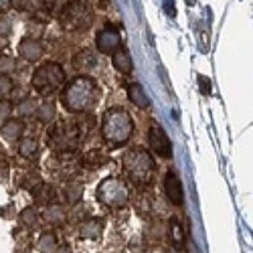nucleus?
<instances>
[{"mask_svg":"<svg viewBox=\"0 0 253 253\" xmlns=\"http://www.w3.org/2000/svg\"><path fill=\"white\" fill-rule=\"evenodd\" d=\"M18 152L25 158H35L39 152V142L35 138H23L20 140V146H18Z\"/></svg>","mask_w":253,"mask_h":253,"instance_id":"19","label":"nucleus"},{"mask_svg":"<svg viewBox=\"0 0 253 253\" xmlns=\"http://www.w3.org/2000/svg\"><path fill=\"white\" fill-rule=\"evenodd\" d=\"M18 221H20V225H23V227L33 229V227H37V223H39V213H37L33 207H29V209H25L23 213L18 215Z\"/></svg>","mask_w":253,"mask_h":253,"instance_id":"21","label":"nucleus"},{"mask_svg":"<svg viewBox=\"0 0 253 253\" xmlns=\"http://www.w3.org/2000/svg\"><path fill=\"white\" fill-rule=\"evenodd\" d=\"M18 53L25 61L33 63V61H39L41 57H43V47H41V43L37 39L25 37L23 41H20V45H18Z\"/></svg>","mask_w":253,"mask_h":253,"instance_id":"12","label":"nucleus"},{"mask_svg":"<svg viewBox=\"0 0 253 253\" xmlns=\"http://www.w3.org/2000/svg\"><path fill=\"white\" fill-rule=\"evenodd\" d=\"M65 69H63L59 63L49 61L43 63L41 67L35 69L33 73V87L41 93V95H53L55 91H59L65 85Z\"/></svg>","mask_w":253,"mask_h":253,"instance_id":"5","label":"nucleus"},{"mask_svg":"<svg viewBox=\"0 0 253 253\" xmlns=\"http://www.w3.org/2000/svg\"><path fill=\"white\" fill-rule=\"evenodd\" d=\"M93 20V10L87 2H81V0H73L67 2L59 12V23L65 31L71 33H81L85 31Z\"/></svg>","mask_w":253,"mask_h":253,"instance_id":"6","label":"nucleus"},{"mask_svg":"<svg viewBox=\"0 0 253 253\" xmlns=\"http://www.w3.org/2000/svg\"><path fill=\"white\" fill-rule=\"evenodd\" d=\"M55 4V0H29V10L37 12H49Z\"/></svg>","mask_w":253,"mask_h":253,"instance_id":"26","label":"nucleus"},{"mask_svg":"<svg viewBox=\"0 0 253 253\" xmlns=\"http://www.w3.org/2000/svg\"><path fill=\"white\" fill-rule=\"evenodd\" d=\"M12 4V0H0V10H6Z\"/></svg>","mask_w":253,"mask_h":253,"instance_id":"34","label":"nucleus"},{"mask_svg":"<svg viewBox=\"0 0 253 253\" xmlns=\"http://www.w3.org/2000/svg\"><path fill=\"white\" fill-rule=\"evenodd\" d=\"M101 132L110 146H124L134 134V120L124 108H112L103 114Z\"/></svg>","mask_w":253,"mask_h":253,"instance_id":"2","label":"nucleus"},{"mask_svg":"<svg viewBox=\"0 0 253 253\" xmlns=\"http://www.w3.org/2000/svg\"><path fill=\"white\" fill-rule=\"evenodd\" d=\"M168 235H170L172 245H176V247L182 245V241H184V231H182V225L178 223V219H170V223H168Z\"/></svg>","mask_w":253,"mask_h":253,"instance_id":"20","label":"nucleus"},{"mask_svg":"<svg viewBox=\"0 0 253 253\" xmlns=\"http://www.w3.org/2000/svg\"><path fill=\"white\" fill-rule=\"evenodd\" d=\"M95 65H97V57H95V53L91 49H81L73 59V67L77 71H81V73L91 71Z\"/></svg>","mask_w":253,"mask_h":253,"instance_id":"13","label":"nucleus"},{"mask_svg":"<svg viewBox=\"0 0 253 253\" xmlns=\"http://www.w3.org/2000/svg\"><path fill=\"white\" fill-rule=\"evenodd\" d=\"M12 69H14V59L8 57V55L0 57V73H2V75H8Z\"/></svg>","mask_w":253,"mask_h":253,"instance_id":"28","label":"nucleus"},{"mask_svg":"<svg viewBox=\"0 0 253 253\" xmlns=\"http://www.w3.org/2000/svg\"><path fill=\"white\" fill-rule=\"evenodd\" d=\"M53 253H73V251H71V247H69V245H57Z\"/></svg>","mask_w":253,"mask_h":253,"instance_id":"33","label":"nucleus"},{"mask_svg":"<svg viewBox=\"0 0 253 253\" xmlns=\"http://www.w3.org/2000/svg\"><path fill=\"white\" fill-rule=\"evenodd\" d=\"M95 45H97V49L101 51V53H116L118 49H122L120 45H122V37H120V31L116 29V27H112V25H105L99 33H97V37H95Z\"/></svg>","mask_w":253,"mask_h":253,"instance_id":"9","label":"nucleus"},{"mask_svg":"<svg viewBox=\"0 0 253 253\" xmlns=\"http://www.w3.org/2000/svg\"><path fill=\"white\" fill-rule=\"evenodd\" d=\"M55 247H57V241H55V235H43L39 239V243H37V249L41 251V253H53L55 251Z\"/></svg>","mask_w":253,"mask_h":253,"instance_id":"23","label":"nucleus"},{"mask_svg":"<svg viewBox=\"0 0 253 253\" xmlns=\"http://www.w3.org/2000/svg\"><path fill=\"white\" fill-rule=\"evenodd\" d=\"M79 239H91V241H99L103 235V221L101 219H87L83 221L77 229Z\"/></svg>","mask_w":253,"mask_h":253,"instance_id":"11","label":"nucleus"},{"mask_svg":"<svg viewBox=\"0 0 253 253\" xmlns=\"http://www.w3.org/2000/svg\"><path fill=\"white\" fill-rule=\"evenodd\" d=\"M128 97L134 105H138V108H142V110L150 108V99L144 93V87L140 85V83H132V85H128Z\"/></svg>","mask_w":253,"mask_h":253,"instance_id":"15","label":"nucleus"},{"mask_svg":"<svg viewBox=\"0 0 253 253\" xmlns=\"http://www.w3.org/2000/svg\"><path fill=\"white\" fill-rule=\"evenodd\" d=\"M43 217L47 223H61L65 213H63V209L59 205H47V209L43 211Z\"/></svg>","mask_w":253,"mask_h":253,"instance_id":"22","label":"nucleus"},{"mask_svg":"<svg viewBox=\"0 0 253 253\" xmlns=\"http://www.w3.org/2000/svg\"><path fill=\"white\" fill-rule=\"evenodd\" d=\"M93 97H95V81L91 77L79 75L73 81H69L67 87L63 89L61 103L67 112L81 114V112H87L91 108Z\"/></svg>","mask_w":253,"mask_h":253,"instance_id":"1","label":"nucleus"},{"mask_svg":"<svg viewBox=\"0 0 253 253\" xmlns=\"http://www.w3.org/2000/svg\"><path fill=\"white\" fill-rule=\"evenodd\" d=\"M37 118L43 122V124L51 122L55 118V105L53 103H43L41 108H37Z\"/></svg>","mask_w":253,"mask_h":253,"instance_id":"25","label":"nucleus"},{"mask_svg":"<svg viewBox=\"0 0 253 253\" xmlns=\"http://www.w3.org/2000/svg\"><path fill=\"white\" fill-rule=\"evenodd\" d=\"M128 199H130V188L120 176H110L101 180V184L97 186V201L110 209L124 207L128 203Z\"/></svg>","mask_w":253,"mask_h":253,"instance_id":"7","label":"nucleus"},{"mask_svg":"<svg viewBox=\"0 0 253 253\" xmlns=\"http://www.w3.org/2000/svg\"><path fill=\"white\" fill-rule=\"evenodd\" d=\"M10 112H12V103L10 101H6V99H2L0 101V122H6V120H10L8 116H10Z\"/></svg>","mask_w":253,"mask_h":253,"instance_id":"30","label":"nucleus"},{"mask_svg":"<svg viewBox=\"0 0 253 253\" xmlns=\"http://www.w3.org/2000/svg\"><path fill=\"white\" fill-rule=\"evenodd\" d=\"M81 144V130L75 122H57L49 130V146L59 154H73Z\"/></svg>","mask_w":253,"mask_h":253,"instance_id":"4","label":"nucleus"},{"mask_svg":"<svg viewBox=\"0 0 253 253\" xmlns=\"http://www.w3.org/2000/svg\"><path fill=\"white\" fill-rule=\"evenodd\" d=\"M23 130H25V126L20 120H6L2 124V136L6 140H18L23 136Z\"/></svg>","mask_w":253,"mask_h":253,"instance_id":"17","label":"nucleus"},{"mask_svg":"<svg viewBox=\"0 0 253 253\" xmlns=\"http://www.w3.org/2000/svg\"><path fill=\"white\" fill-rule=\"evenodd\" d=\"M199 83H201V89H203V93H209V89H211L209 81H207L205 77H199Z\"/></svg>","mask_w":253,"mask_h":253,"instance_id":"32","label":"nucleus"},{"mask_svg":"<svg viewBox=\"0 0 253 253\" xmlns=\"http://www.w3.org/2000/svg\"><path fill=\"white\" fill-rule=\"evenodd\" d=\"M105 162H108V156L99 150H91L85 156H81V166L89 168V170H97V168H101Z\"/></svg>","mask_w":253,"mask_h":253,"instance_id":"16","label":"nucleus"},{"mask_svg":"<svg viewBox=\"0 0 253 253\" xmlns=\"http://www.w3.org/2000/svg\"><path fill=\"white\" fill-rule=\"evenodd\" d=\"M116 253H124V251H116Z\"/></svg>","mask_w":253,"mask_h":253,"instance_id":"36","label":"nucleus"},{"mask_svg":"<svg viewBox=\"0 0 253 253\" xmlns=\"http://www.w3.org/2000/svg\"><path fill=\"white\" fill-rule=\"evenodd\" d=\"M12 6L16 10H29V0H12Z\"/></svg>","mask_w":253,"mask_h":253,"instance_id":"31","label":"nucleus"},{"mask_svg":"<svg viewBox=\"0 0 253 253\" xmlns=\"http://www.w3.org/2000/svg\"><path fill=\"white\" fill-rule=\"evenodd\" d=\"M164 193L166 199L172 205H182L184 203V191H182V182L174 170H168L164 176Z\"/></svg>","mask_w":253,"mask_h":253,"instance_id":"10","label":"nucleus"},{"mask_svg":"<svg viewBox=\"0 0 253 253\" xmlns=\"http://www.w3.org/2000/svg\"><path fill=\"white\" fill-rule=\"evenodd\" d=\"M112 63H114V67H116L120 73H124V75L132 73V69H134L132 57H130V53L126 51V49H118V51L112 55Z\"/></svg>","mask_w":253,"mask_h":253,"instance_id":"14","label":"nucleus"},{"mask_svg":"<svg viewBox=\"0 0 253 253\" xmlns=\"http://www.w3.org/2000/svg\"><path fill=\"white\" fill-rule=\"evenodd\" d=\"M166 253H178V251L176 249H170V251H166Z\"/></svg>","mask_w":253,"mask_h":253,"instance_id":"35","label":"nucleus"},{"mask_svg":"<svg viewBox=\"0 0 253 253\" xmlns=\"http://www.w3.org/2000/svg\"><path fill=\"white\" fill-rule=\"evenodd\" d=\"M12 33V20L8 16H0V37H8Z\"/></svg>","mask_w":253,"mask_h":253,"instance_id":"29","label":"nucleus"},{"mask_svg":"<svg viewBox=\"0 0 253 253\" xmlns=\"http://www.w3.org/2000/svg\"><path fill=\"white\" fill-rule=\"evenodd\" d=\"M12 87H14L12 79H10L8 75H0V97H6V95H10Z\"/></svg>","mask_w":253,"mask_h":253,"instance_id":"27","label":"nucleus"},{"mask_svg":"<svg viewBox=\"0 0 253 253\" xmlns=\"http://www.w3.org/2000/svg\"><path fill=\"white\" fill-rule=\"evenodd\" d=\"M63 197H65V201H67L69 205L79 203L81 197H83V186H81L79 182H67L65 188H63Z\"/></svg>","mask_w":253,"mask_h":253,"instance_id":"18","label":"nucleus"},{"mask_svg":"<svg viewBox=\"0 0 253 253\" xmlns=\"http://www.w3.org/2000/svg\"><path fill=\"white\" fill-rule=\"evenodd\" d=\"M150 146H152V152L160 158H172V142L170 138L166 136V132L162 130V126L152 124L150 134H148Z\"/></svg>","mask_w":253,"mask_h":253,"instance_id":"8","label":"nucleus"},{"mask_svg":"<svg viewBox=\"0 0 253 253\" xmlns=\"http://www.w3.org/2000/svg\"><path fill=\"white\" fill-rule=\"evenodd\" d=\"M124 172L136 184H148L154 176V160L144 148H132L124 154Z\"/></svg>","mask_w":253,"mask_h":253,"instance_id":"3","label":"nucleus"},{"mask_svg":"<svg viewBox=\"0 0 253 253\" xmlns=\"http://www.w3.org/2000/svg\"><path fill=\"white\" fill-rule=\"evenodd\" d=\"M20 118H29V116H33V114H37V103L33 101V99H25V101H20L18 105H16V110H14Z\"/></svg>","mask_w":253,"mask_h":253,"instance_id":"24","label":"nucleus"}]
</instances>
